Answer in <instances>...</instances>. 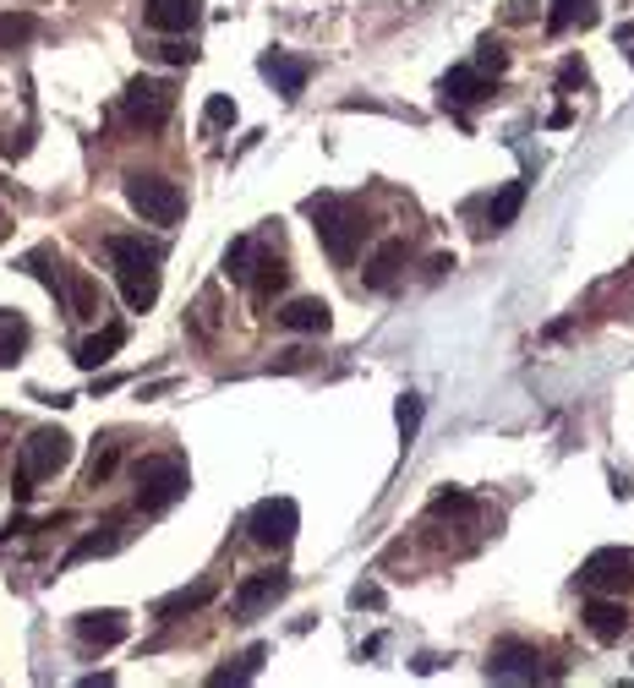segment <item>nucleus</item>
Instances as JSON below:
<instances>
[{"instance_id":"obj_1","label":"nucleus","mask_w":634,"mask_h":688,"mask_svg":"<svg viewBox=\"0 0 634 688\" xmlns=\"http://www.w3.org/2000/svg\"><path fill=\"white\" fill-rule=\"evenodd\" d=\"M312 219H317V241H324V251L340 268H351L356 251H362V241H367V213L356 202H345V197H317Z\"/></svg>"},{"instance_id":"obj_2","label":"nucleus","mask_w":634,"mask_h":688,"mask_svg":"<svg viewBox=\"0 0 634 688\" xmlns=\"http://www.w3.org/2000/svg\"><path fill=\"white\" fill-rule=\"evenodd\" d=\"M132 481H137V508H143V514H164L170 503L186 497L192 470H186V459H175V454H148V459H137Z\"/></svg>"},{"instance_id":"obj_3","label":"nucleus","mask_w":634,"mask_h":688,"mask_svg":"<svg viewBox=\"0 0 634 688\" xmlns=\"http://www.w3.org/2000/svg\"><path fill=\"white\" fill-rule=\"evenodd\" d=\"M72 449H77V443H72L61 427L28 432V443H23V454H17V497H28L34 481H50L56 470H66V465H72Z\"/></svg>"},{"instance_id":"obj_4","label":"nucleus","mask_w":634,"mask_h":688,"mask_svg":"<svg viewBox=\"0 0 634 688\" xmlns=\"http://www.w3.org/2000/svg\"><path fill=\"white\" fill-rule=\"evenodd\" d=\"M126 202L143 224H181V213H186L181 186L164 175H126Z\"/></svg>"},{"instance_id":"obj_5","label":"nucleus","mask_w":634,"mask_h":688,"mask_svg":"<svg viewBox=\"0 0 634 688\" xmlns=\"http://www.w3.org/2000/svg\"><path fill=\"white\" fill-rule=\"evenodd\" d=\"M301 530V508L290 497H263L252 514H246V536L263 546V552H284Z\"/></svg>"},{"instance_id":"obj_6","label":"nucleus","mask_w":634,"mask_h":688,"mask_svg":"<svg viewBox=\"0 0 634 688\" xmlns=\"http://www.w3.org/2000/svg\"><path fill=\"white\" fill-rule=\"evenodd\" d=\"M121 110H126V121H132L137 132H159V126L175 115V88L159 83V77H132Z\"/></svg>"},{"instance_id":"obj_7","label":"nucleus","mask_w":634,"mask_h":688,"mask_svg":"<svg viewBox=\"0 0 634 688\" xmlns=\"http://www.w3.org/2000/svg\"><path fill=\"white\" fill-rule=\"evenodd\" d=\"M284 595H290V574H284V568H268V574H246V579L235 585V595H230V612H235V623H252V617L273 612Z\"/></svg>"},{"instance_id":"obj_8","label":"nucleus","mask_w":634,"mask_h":688,"mask_svg":"<svg viewBox=\"0 0 634 688\" xmlns=\"http://www.w3.org/2000/svg\"><path fill=\"white\" fill-rule=\"evenodd\" d=\"M580 585H585L590 595H623V590L634 585V552H623V546L590 552L585 568H580Z\"/></svg>"},{"instance_id":"obj_9","label":"nucleus","mask_w":634,"mask_h":688,"mask_svg":"<svg viewBox=\"0 0 634 688\" xmlns=\"http://www.w3.org/2000/svg\"><path fill=\"white\" fill-rule=\"evenodd\" d=\"M487 677H492V683H536V677H541L536 644H525V639H498V644L487 650Z\"/></svg>"},{"instance_id":"obj_10","label":"nucleus","mask_w":634,"mask_h":688,"mask_svg":"<svg viewBox=\"0 0 634 688\" xmlns=\"http://www.w3.org/2000/svg\"><path fill=\"white\" fill-rule=\"evenodd\" d=\"M72 634H77L83 650H110V644H121V639L132 634V617L115 612V606H105V612H83V617L72 623Z\"/></svg>"},{"instance_id":"obj_11","label":"nucleus","mask_w":634,"mask_h":688,"mask_svg":"<svg viewBox=\"0 0 634 688\" xmlns=\"http://www.w3.org/2000/svg\"><path fill=\"white\" fill-rule=\"evenodd\" d=\"M498 88H492V77L481 72V66H454L449 77H443V105H454V110H476V105H487Z\"/></svg>"},{"instance_id":"obj_12","label":"nucleus","mask_w":634,"mask_h":688,"mask_svg":"<svg viewBox=\"0 0 634 688\" xmlns=\"http://www.w3.org/2000/svg\"><path fill=\"white\" fill-rule=\"evenodd\" d=\"M257 72L279 88V99H301V94H306V77H312V61H295V56H284V50H268V56L257 61Z\"/></svg>"},{"instance_id":"obj_13","label":"nucleus","mask_w":634,"mask_h":688,"mask_svg":"<svg viewBox=\"0 0 634 688\" xmlns=\"http://www.w3.org/2000/svg\"><path fill=\"white\" fill-rule=\"evenodd\" d=\"M61 306H66V317H77V322H94V317L105 311V290H99V279H94V273H83V268H66Z\"/></svg>"},{"instance_id":"obj_14","label":"nucleus","mask_w":634,"mask_h":688,"mask_svg":"<svg viewBox=\"0 0 634 688\" xmlns=\"http://www.w3.org/2000/svg\"><path fill=\"white\" fill-rule=\"evenodd\" d=\"M121 273V295L132 311H154L159 300V262H132V268H115Z\"/></svg>"},{"instance_id":"obj_15","label":"nucleus","mask_w":634,"mask_h":688,"mask_svg":"<svg viewBox=\"0 0 634 688\" xmlns=\"http://www.w3.org/2000/svg\"><path fill=\"white\" fill-rule=\"evenodd\" d=\"M143 23L154 34H192L197 28V0H148Z\"/></svg>"},{"instance_id":"obj_16","label":"nucleus","mask_w":634,"mask_h":688,"mask_svg":"<svg viewBox=\"0 0 634 688\" xmlns=\"http://www.w3.org/2000/svg\"><path fill=\"white\" fill-rule=\"evenodd\" d=\"M279 322H284L290 333H329V328H334V311H329V300L301 295V300H290V306L279 311Z\"/></svg>"},{"instance_id":"obj_17","label":"nucleus","mask_w":634,"mask_h":688,"mask_svg":"<svg viewBox=\"0 0 634 688\" xmlns=\"http://www.w3.org/2000/svg\"><path fill=\"white\" fill-rule=\"evenodd\" d=\"M585 628H590L601 644L623 639V634H629V612H623V601H612V595H590V606H585Z\"/></svg>"},{"instance_id":"obj_18","label":"nucleus","mask_w":634,"mask_h":688,"mask_svg":"<svg viewBox=\"0 0 634 688\" xmlns=\"http://www.w3.org/2000/svg\"><path fill=\"white\" fill-rule=\"evenodd\" d=\"M121 344H126V322H105L99 333H88V339L77 344V367H83V372H99V367L121 351Z\"/></svg>"},{"instance_id":"obj_19","label":"nucleus","mask_w":634,"mask_h":688,"mask_svg":"<svg viewBox=\"0 0 634 688\" xmlns=\"http://www.w3.org/2000/svg\"><path fill=\"white\" fill-rule=\"evenodd\" d=\"M400 273H405V241H383V246L367 257V273H362V284H367V290H389Z\"/></svg>"},{"instance_id":"obj_20","label":"nucleus","mask_w":634,"mask_h":688,"mask_svg":"<svg viewBox=\"0 0 634 688\" xmlns=\"http://www.w3.org/2000/svg\"><path fill=\"white\" fill-rule=\"evenodd\" d=\"M121 525H126V519L115 514V519H105V536H99V530H94V536H83V541L66 552V568H77V563H88V557H110V552L126 541V530H121Z\"/></svg>"},{"instance_id":"obj_21","label":"nucleus","mask_w":634,"mask_h":688,"mask_svg":"<svg viewBox=\"0 0 634 688\" xmlns=\"http://www.w3.org/2000/svg\"><path fill=\"white\" fill-rule=\"evenodd\" d=\"M252 295L257 300H268V295H279L284 284H290V268H284V257H273V251H257V268H252Z\"/></svg>"},{"instance_id":"obj_22","label":"nucleus","mask_w":634,"mask_h":688,"mask_svg":"<svg viewBox=\"0 0 634 688\" xmlns=\"http://www.w3.org/2000/svg\"><path fill=\"white\" fill-rule=\"evenodd\" d=\"M520 208H525V181H509V186L487 202V230H492V235L509 230V224L520 219Z\"/></svg>"},{"instance_id":"obj_23","label":"nucleus","mask_w":634,"mask_h":688,"mask_svg":"<svg viewBox=\"0 0 634 688\" xmlns=\"http://www.w3.org/2000/svg\"><path fill=\"white\" fill-rule=\"evenodd\" d=\"M45 28H39V17L34 12H0V50H23V45H34Z\"/></svg>"},{"instance_id":"obj_24","label":"nucleus","mask_w":634,"mask_h":688,"mask_svg":"<svg viewBox=\"0 0 634 688\" xmlns=\"http://www.w3.org/2000/svg\"><path fill=\"white\" fill-rule=\"evenodd\" d=\"M214 590H219L214 579H197L192 590H175V595H164V601L154 606V617H181V612H197V606H208V601H214Z\"/></svg>"},{"instance_id":"obj_25","label":"nucleus","mask_w":634,"mask_h":688,"mask_svg":"<svg viewBox=\"0 0 634 688\" xmlns=\"http://www.w3.org/2000/svg\"><path fill=\"white\" fill-rule=\"evenodd\" d=\"M590 28L596 23V7L590 0H552V12H547V34H563V28Z\"/></svg>"},{"instance_id":"obj_26","label":"nucleus","mask_w":634,"mask_h":688,"mask_svg":"<svg viewBox=\"0 0 634 688\" xmlns=\"http://www.w3.org/2000/svg\"><path fill=\"white\" fill-rule=\"evenodd\" d=\"M252 268H257V241H252V235H235V241H230V251H224V279L246 284V279H252Z\"/></svg>"},{"instance_id":"obj_27","label":"nucleus","mask_w":634,"mask_h":688,"mask_svg":"<svg viewBox=\"0 0 634 688\" xmlns=\"http://www.w3.org/2000/svg\"><path fill=\"white\" fill-rule=\"evenodd\" d=\"M263 661H268V644H252L246 655H235V666H219L208 683H214V688H224V683H246V677L263 672Z\"/></svg>"},{"instance_id":"obj_28","label":"nucleus","mask_w":634,"mask_h":688,"mask_svg":"<svg viewBox=\"0 0 634 688\" xmlns=\"http://www.w3.org/2000/svg\"><path fill=\"white\" fill-rule=\"evenodd\" d=\"M422 416H427V400H422V394H400V405H394V421H400V443H405V449L416 443V432H422Z\"/></svg>"},{"instance_id":"obj_29","label":"nucleus","mask_w":634,"mask_h":688,"mask_svg":"<svg viewBox=\"0 0 634 688\" xmlns=\"http://www.w3.org/2000/svg\"><path fill=\"white\" fill-rule=\"evenodd\" d=\"M23 351H28V322H23V317H12V322H7V333H0V367H17V361H23Z\"/></svg>"},{"instance_id":"obj_30","label":"nucleus","mask_w":634,"mask_h":688,"mask_svg":"<svg viewBox=\"0 0 634 688\" xmlns=\"http://www.w3.org/2000/svg\"><path fill=\"white\" fill-rule=\"evenodd\" d=\"M115 465H121V449H115V443H105V449H94V459H88V487H99V481H110V476H115Z\"/></svg>"},{"instance_id":"obj_31","label":"nucleus","mask_w":634,"mask_h":688,"mask_svg":"<svg viewBox=\"0 0 634 688\" xmlns=\"http://www.w3.org/2000/svg\"><path fill=\"white\" fill-rule=\"evenodd\" d=\"M203 126H208V132H224V126H235V99L214 94V99H208V110H203Z\"/></svg>"},{"instance_id":"obj_32","label":"nucleus","mask_w":634,"mask_h":688,"mask_svg":"<svg viewBox=\"0 0 634 688\" xmlns=\"http://www.w3.org/2000/svg\"><path fill=\"white\" fill-rule=\"evenodd\" d=\"M159 61H164V66H192V61H197V45H192V39H186V45L170 39V45H159Z\"/></svg>"},{"instance_id":"obj_33","label":"nucleus","mask_w":634,"mask_h":688,"mask_svg":"<svg viewBox=\"0 0 634 688\" xmlns=\"http://www.w3.org/2000/svg\"><path fill=\"white\" fill-rule=\"evenodd\" d=\"M476 66H481L487 77H498V72L509 66V56H503V45H498V39H481V56H476Z\"/></svg>"},{"instance_id":"obj_34","label":"nucleus","mask_w":634,"mask_h":688,"mask_svg":"<svg viewBox=\"0 0 634 688\" xmlns=\"http://www.w3.org/2000/svg\"><path fill=\"white\" fill-rule=\"evenodd\" d=\"M585 83H590V72H585L580 61H563V72H558V88H563V94H574V88H585Z\"/></svg>"},{"instance_id":"obj_35","label":"nucleus","mask_w":634,"mask_h":688,"mask_svg":"<svg viewBox=\"0 0 634 688\" xmlns=\"http://www.w3.org/2000/svg\"><path fill=\"white\" fill-rule=\"evenodd\" d=\"M197 328H203V333H214V290L197 300Z\"/></svg>"},{"instance_id":"obj_36","label":"nucleus","mask_w":634,"mask_h":688,"mask_svg":"<svg viewBox=\"0 0 634 688\" xmlns=\"http://www.w3.org/2000/svg\"><path fill=\"white\" fill-rule=\"evenodd\" d=\"M351 601H356V606H378L383 595H378V585H356V590H351Z\"/></svg>"},{"instance_id":"obj_37","label":"nucleus","mask_w":634,"mask_h":688,"mask_svg":"<svg viewBox=\"0 0 634 688\" xmlns=\"http://www.w3.org/2000/svg\"><path fill=\"white\" fill-rule=\"evenodd\" d=\"M0 241H7V213H0Z\"/></svg>"},{"instance_id":"obj_38","label":"nucleus","mask_w":634,"mask_h":688,"mask_svg":"<svg viewBox=\"0 0 634 688\" xmlns=\"http://www.w3.org/2000/svg\"><path fill=\"white\" fill-rule=\"evenodd\" d=\"M0 186H7V181H0Z\"/></svg>"}]
</instances>
